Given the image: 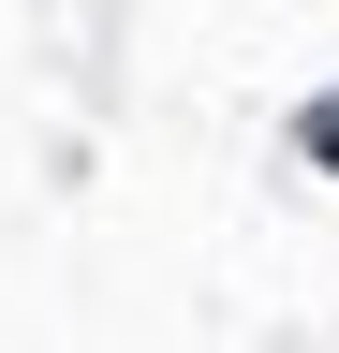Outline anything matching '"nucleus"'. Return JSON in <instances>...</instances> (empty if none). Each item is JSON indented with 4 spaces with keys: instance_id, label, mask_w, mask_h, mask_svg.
<instances>
[{
    "instance_id": "nucleus-1",
    "label": "nucleus",
    "mask_w": 339,
    "mask_h": 353,
    "mask_svg": "<svg viewBox=\"0 0 339 353\" xmlns=\"http://www.w3.org/2000/svg\"><path fill=\"white\" fill-rule=\"evenodd\" d=\"M310 162H339V103H310Z\"/></svg>"
}]
</instances>
